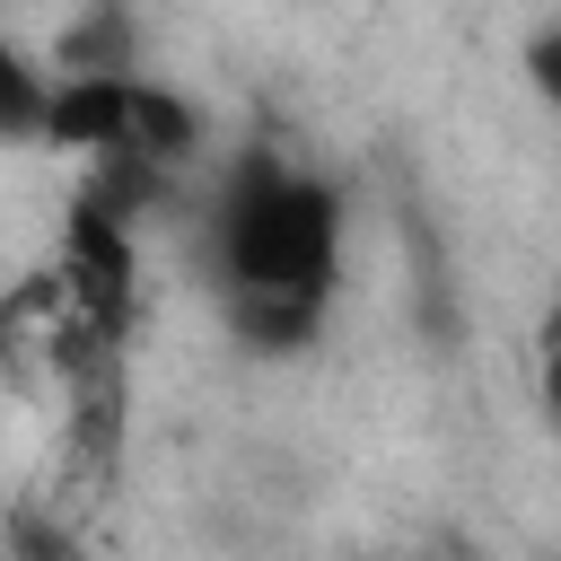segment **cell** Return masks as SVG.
I'll return each instance as SVG.
<instances>
[{
  "instance_id": "6da1fadb",
  "label": "cell",
  "mask_w": 561,
  "mask_h": 561,
  "mask_svg": "<svg viewBox=\"0 0 561 561\" xmlns=\"http://www.w3.org/2000/svg\"><path fill=\"white\" fill-rule=\"evenodd\" d=\"M210 245H219L228 298H316L324 307L333 298V263H342V202H333L324 175L254 149L219 184Z\"/></svg>"
},
{
  "instance_id": "7a4b0ae2",
  "label": "cell",
  "mask_w": 561,
  "mask_h": 561,
  "mask_svg": "<svg viewBox=\"0 0 561 561\" xmlns=\"http://www.w3.org/2000/svg\"><path fill=\"white\" fill-rule=\"evenodd\" d=\"M123 114H131V70H61L44 140L70 149V158H114L123 149Z\"/></svg>"
},
{
  "instance_id": "3957f363",
  "label": "cell",
  "mask_w": 561,
  "mask_h": 561,
  "mask_svg": "<svg viewBox=\"0 0 561 561\" xmlns=\"http://www.w3.org/2000/svg\"><path fill=\"white\" fill-rule=\"evenodd\" d=\"M193 140H202V114H193L175 88H158V79L131 70V114H123V149H114V167L158 175V167H184Z\"/></svg>"
},
{
  "instance_id": "277c9868",
  "label": "cell",
  "mask_w": 561,
  "mask_h": 561,
  "mask_svg": "<svg viewBox=\"0 0 561 561\" xmlns=\"http://www.w3.org/2000/svg\"><path fill=\"white\" fill-rule=\"evenodd\" d=\"M44 114H53V79L18 44H0V149H35L44 140Z\"/></svg>"
},
{
  "instance_id": "5b68a950",
  "label": "cell",
  "mask_w": 561,
  "mask_h": 561,
  "mask_svg": "<svg viewBox=\"0 0 561 561\" xmlns=\"http://www.w3.org/2000/svg\"><path fill=\"white\" fill-rule=\"evenodd\" d=\"M53 61H61V70H140L123 9H88L79 26H61V53H53Z\"/></svg>"
},
{
  "instance_id": "8992f818",
  "label": "cell",
  "mask_w": 561,
  "mask_h": 561,
  "mask_svg": "<svg viewBox=\"0 0 561 561\" xmlns=\"http://www.w3.org/2000/svg\"><path fill=\"white\" fill-rule=\"evenodd\" d=\"M526 70H535V88H543V96L561 105V26H552V35H535V53H526Z\"/></svg>"
},
{
  "instance_id": "52a82bcc",
  "label": "cell",
  "mask_w": 561,
  "mask_h": 561,
  "mask_svg": "<svg viewBox=\"0 0 561 561\" xmlns=\"http://www.w3.org/2000/svg\"><path fill=\"white\" fill-rule=\"evenodd\" d=\"M535 394H543V421L561 430V333L543 342V368H535Z\"/></svg>"
}]
</instances>
